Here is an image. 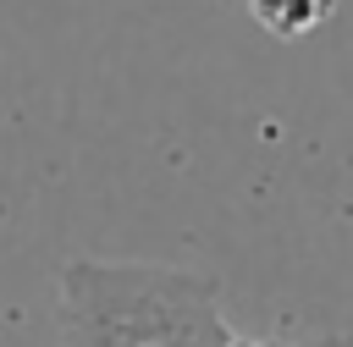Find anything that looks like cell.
I'll return each mask as SVG.
<instances>
[{"instance_id":"1","label":"cell","mask_w":353,"mask_h":347,"mask_svg":"<svg viewBox=\"0 0 353 347\" xmlns=\"http://www.w3.org/2000/svg\"><path fill=\"white\" fill-rule=\"evenodd\" d=\"M66 347H237L215 275L149 259H72L61 270Z\"/></svg>"},{"instance_id":"2","label":"cell","mask_w":353,"mask_h":347,"mask_svg":"<svg viewBox=\"0 0 353 347\" xmlns=\"http://www.w3.org/2000/svg\"><path fill=\"white\" fill-rule=\"evenodd\" d=\"M248 11L276 39H303V33H314L336 11V0H248Z\"/></svg>"}]
</instances>
